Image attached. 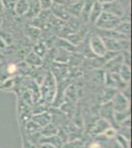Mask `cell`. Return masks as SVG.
I'll return each instance as SVG.
<instances>
[{
	"label": "cell",
	"instance_id": "1",
	"mask_svg": "<svg viewBox=\"0 0 132 148\" xmlns=\"http://www.w3.org/2000/svg\"><path fill=\"white\" fill-rule=\"evenodd\" d=\"M122 18H119L117 16L110 14L109 12L103 11L100 18L96 22V26L99 28V30H114L117 25L121 22Z\"/></svg>",
	"mask_w": 132,
	"mask_h": 148
},
{
	"label": "cell",
	"instance_id": "2",
	"mask_svg": "<svg viewBox=\"0 0 132 148\" xmlns=\"http://www.w3.org/2000/svg\"><path fill=\"white\" fill-rule=\"evenodd\" d=\"M90 49L93 51V53L97 56L103 57L107 52V49L104 44V40H103L102 37L99 35H94L91 37L90 39Z\"/></svg>",
	"mask_w": 132,
	"mask_h": 148
},
{
	"label": "cell",
	"instance_id": "3",
	"mask_svg": "<svg viewBox=\"0 0 132 148\" xmlns=\"http://www.w3.org/2000/svg\"><path fill=\"white\" fill-rule=\"evenodd\" d=\"M103 10L105 12H109L110 14L117 16L119 18H122L124 15V9L122 4L117 2L116 0H111L103 5Z\"/></svg>",
	"mask_w": 132,
	"mask_h": 148
},
{
	"label": "cell",
	"instance_id": "4",
	"mask_svg": "<svg viewBox=\"0 0 132 148\" xmlns=\"http://www.w3.org/2000/svg\"><path fill=\"white\" fill-rule=\"evenodd\" d=\"M114 109L116 112L128 111V99H126L123 94H116L114 97Z\"/></svg>",
	"mask_w": 132,
	"mask_h": 148
},
{
	"label": "cell",
	"instance_id": "5",
	"mask_svg": "<svg viewBox=\"0 0 132 148\" xmlns=\"http://www.w3.org/2000/svg\"><path fill=\"white\" fill-rule=\"evenodd\" d=\"M31 9V3L29 0H17L14 4V12L18 16H25Z\"/></svg>",
	"mask_w": 132,
	"mask_h": 148
},
{
	"label": "cell",
	"instance_id": "6",
	"mask_svg": "<svg viewBox=\"0 0 132 148\" xmlns=\"http://www.w3.org/2000/svg\"><path fill=\"white\" fill-rule=\"evenodd\" d=\"M103 11H104L103 10V5L95 0L92 8H91V10H90V13H89L88 21H90L91 23L95 24L97 22L98 19L100 18V16H101V14L103 13Z\"/></svg>",
	"mask_w": 132,
	"mask_h": 148
},
{
	"label": "cell",
	"instance_id": "7",
	"mask_svg": "<svg viewBox=\"0 0 132 148\" xmlns=\"http://www.w3.org/2000/svg\"><path fill=\"white\" fill-rule=\"evenodd\" d=\"M104 44L107 51H122L121 47L119 45V40L112 39L109 37H102Z\"/></svg>",
	"mask_w": 132,
	"mask_h": 148
},
{
	"label": "cell",
	"instance_id": "8",
	"mask_svg": "<svg viewBox=\"0 0 132 148\" xmlns=\"http://www.w3.org/2000/svg\"><path fill=\"white\" fill-rule=\"evenodd\" d=\"M26 61L29 64H32L35 66H40L42 64V57H40V56H38L35 51H31L29 52L26 56Z\"/></svg>",
	"mask_w": 132,
	"mask_h": 148
},
{
	"label": "cell",
	"instance_id": "9",
	"mask_svg": "<svg viewBox=\"0 0 132 148\" xmlns=\"http://www.w3.org/2000/svg\"><path fill=\"white\" fill-rule=\"evenodd\" d=\"M114 30L122 35L126 36V37H129V35H130V22L121 20V22L117 25V27Z\"/></svg>",
	"mask_w": 132,
	"mask_h": 148
},
{
	"label": "cell",
	"instance_id": "10",
	"mask_svg": "<svg viewBox=\"0 0 132 148\" xmlns=\"http://www.w3.org/2000/svg\"><path fill=\"white\" fill-rule=\"evenodd\" d=\"M94 2H95L94 0H85V1H83V6H82V10H81L80 15L84 16L87 20H88L89 13H90V10H91V8H92Z\"/></svg>",
	"mask_w": 132,
	"mask_h": 148
},
{
	"label": "cell",
	"instance_id": "11",
	"mask_svg": "<svg viewBox=\"0 0 132 148\" xmlns=\"http://www.w3.org/2000/svg\"><path fill=\"white\" fill-rule=\"evenodd\" d=\"M120 78L124 82H128L130 79V67L127 64H122L120 67Z\"/></svg>",
	"mask_w": 132,
	"mask_h": 148
},
{
	"label": "cell",
	"instance_id": "12",
	"mask_svg": "<svg viewBox=\"0 0 132 148\" xmlns=\"http://www.w3.org/2000/svg\"><path fill=\"white\" fill-rule=\"evenodd\" d=\"M33 51H35L36 53L38 54V56H40V57H42L45 54V51H47V47L42 42H39V44H37L34 47Z\"/></svg>",
	"mask_w": 132,
	"mask_h": 148
},
{
	"label": "cell",
	"instance_id": "13",
	"mask_svg": "<svg viewBox=\"0 0 132 148\" xmlns=\"http://www.w3.org/2000/svg\"><path fill=\"white\" fill-rule=\"evenodd\" d=\"M53 5V0H39V6L42 10L50 9Z\"/></svg>",
	"mask_w": 132,
	"mask_h": 148
},
{
	"label": "cell",
	"instance_id": "14",
	"mask_svg": "<svg viewBox=\"0 0 132 148\" xmlns=\"http://www.w3.org/2000/svg\"><path fill=\"white\" fill-rule=\"evenodd\" d=\"M29 30H30V32H28L29 37H30L33 40H37V39H38V37L40 36V31H39V29L35 28V27H32V28L29 29Z\"/></svg>",
	"mask_w": 132,
	"mask_h": 148
},
{
	"label": "cell",
	"instance_id": "15",
	"mask_svg": "<svg viewBox=\"0 0 132 148\" xmlns=\"http://www.w3.org/2000/svg\"><path fill=\"white\" fill-rule=\"evenodd\" d=\"M117 140H118L119 144H120L123 148H128V142H127L126 140L124 139V137H122V136H120V135H118V137H117Z\"/></svg>",
	"mask_w": 132,
	"mask_h": 148
},
{
	"label": "cell",
	"instance_id": "16",
	"mask_svg": "<svg viewBox=\"0 0 132 148\" xmlns=\"http://www.w3.org/2000/svg\"><path fill=\"white\" fill-rule=\"evenodd\" d=\"M7 47V42L5 39H3L2 37H0V49H5V47Z\"/></svg>",
	"mask_w": 132,
	"mask_h": 148
},
{
	"label": "cell",
	"instance_id": "17",
	"mask_svg": "<svg viewBox=\"0 0 132 148\" xmlns=\"http://www.w3.org/2000/svg\"><path fill=\"white\" fill-rule=\"evenodd\" d=\"M5 10V4H4L3 0H0V15Z\"/></svg>",
	"mask_w": 132,
	"mask_h": 148
},
{
	"label": "cell",
	"instance_id": "18",
	"mask_svg": "<svg viewBox=\"0 0 132 148\" xmlns=\"http://www.w3.org/2000/svg\"><path fill=\"white\" fill-rule=\"evenodd\" d=\"M16 71V66L15 65H9L8 67V72L9 73H14Z\"/></svg>",
	"mask_w": 132,
	"mask_h": 148
},
{
	"label": "cell",
	"instance_id": "19",
	"mask_svg": "<svg viewBox=\"0 0 132 148\" xmlns=\"http://www.w3.org/2000/svg\"><path fill=\"white\" fill-rule=\"evenodd\" d=\"M96 1H98L99 3L102 4V5H104V4L107 3V2H109V1H111V0H96Z\"/></svg>",
	"mask_w": 132,
	"mask_h": 148
},
{
	"label": "cell",
	"instance_id": "20",
	"mask_svg": "<svg viewBox=\"0 0 132 148\" xmlns=\"http://www.w3.org/2000/svg\"><path fill=\"white\" fill-rule=\"evenodd\" d=\"M90 148H101V146L98 143H94V144H92L91 145V147Z\"/></svg>",
	"mask_w": 132,
	"mask_h": 148
},
{
	"label": "cell",
	"instance_id": "21",
	"mask_svg": "<svg viewBox=\"0 0 132 148\" xmlns=\"http://www.w3.org/2000/svg\"><path fill=\"white\" fill-rule=\"evenodd\" d=\"M2 26H3V18L0 16V29H1Z\"/></svg>",
	"mask_w": 132,
	"mask_h": 148
},
{
	"label": "cell",
	"instance_id": "22",
	"mask_svg": "<svg viewBox=\"0 0 132 148\" xmlns=\"http://www.w3.org/2000/svg\"><path fill=\"white\" fill-rule=\"evenodd\" d=\"M71 1H73V2H76V1H79V0H71Z\"/></svg>",
	"mask_w": 132,
	"mask_h": 148
}]
</instances>
